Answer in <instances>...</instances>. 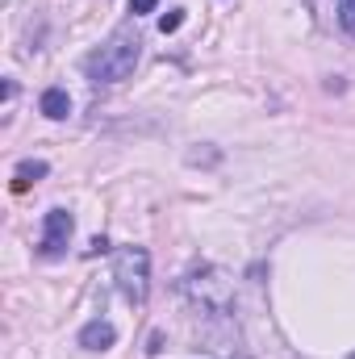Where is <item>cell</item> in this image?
Listing matches in <instances>:
<instances>
[{"label":"cell","instance_id":"30bf717a","mask_svg":"<svg viewBox=\"0 0 355 359\" xmlns=\"http://www.w3.org/2000/svg\"><path fill=\"white\" fill-rule=\"evenodd\" d=\"M155 4H159V0H130V13L142 17V13H155Z\"/></svg>","mask_w":355,"mask_h":359},{"label":"cell","instance_id":"5b68a950","mask_svg":"<svg viewBox=\"0 0 355 359\" xmlns=\"http://www.w3.org/2000/svg\"><path fill=\"white\" fill-rule=\"evenodd\" d=\"M113 339H117V330H113V322H105V318H96V322H88V326L80 330V347H84V351H105V347H113Z\"/></svg>","mask_w":355,"mask_h":359},{"label":"cell","instance_id":"8992f818","mask_svg":"<svg viewBox=\"0 0 355 359\" xmlns=\"http://www.w3.org/2000/svg\"><path fill=\"white\" fill-rule=\"evenodd\" d=\"M38 109H42L51 121H63V117L72 113V96H67V88H46L42 100H38Z\"/></svg>","mask_w":355,"mask_h":359},{"label":"cell","instance_id":"8fae6325","mask_svg":"<svg viewBox=\"0 0 355 359\" xmlns=\"http://www.w3.org/2000/svg\"><path fill=\"white\" fill-rule=\"evenodd\" d=\"M351 359H355V355H351Z\"/></svg>","mask_w":355,"mask_h":359},{"label":"cell","instance_id":"52a82bcc","mask_svg":"<svg viewBox=\"0 0 355 359\" xmlns=\"http://www.w3.org/2000/svg\"><path fill=\"white\" fill-rule=\"evenodd\" d=\"M46 172H51V168H46L42 159H25V163H17V172H13V192H25L34 180H42Z\"/></svg>","mask_w":355,"mask_h":359},{"label":"cell","instance_id":"6da1fadb","mask_svg":"<svg viewBox=\"0 0 355 359\" xmlns=\"http://www.w3.org/2000/svg\"><path fill=\"white\" fill-rule=\"evenodd\" d=\"M138 55H142V34L134 29V21H126L84 59V76L92 84H121L126 76H134Z\"/></svg>","mask_w":355,"mask_h":359},{"label":"cell","instance_id":"277c9868","mask_svg":"<svg viewBox=\"0 0 355 359\" xmlns=\"http://www.w3.org/2000/svg\"><path fill=\"white\" fill-rule=\"evenodd\" d=\"M72 230H76V217L67 209H51L46 222H42V255L46 259H59L72 243Z\"/></svg>","mask_w":355,"mask_h":359},{"label":"cell","instance_id":"7a4b0ae2","mask_svg":"<svg viewBox=\"0 0 355 359\" xmlns=\"http://www.w3.org/2000/svg\"><path fill=\"white\" fill-rule=\"evenodd\" d=\"M188 305L205 318H230L234 313V280L230 271H222L217 264H201L180 280Z\"/></svg>","mask_w":355,"mask_h":359},{"label":"cell","instance_id":"9c48e42d","mask_svg":"<svg viewBox=\"0 0 355 359\" xmlns=\"http://www.w3.org/2000/svg\"><path fill=\"white\" fill-rule=\"evenodd\" d=\"M180 25H184V8H172L168 17H159V29H163V34H176Z\"/></svg>","mask_w":355,"mask_h":359},{"label":"cell","instance_id":"ba28073f","mask_svg":"<svg viewBox=\"0 0 355 359\" xmlns=\"http://www.w3.org/2000/svg\"><path fill=\"white\" fill-rule=\"evenodd\" d=\"M339 25L355 38V0H339Z\"/></svg>","mask_w":355,"mask_h":359},{"label":"cell","instance_id":"3957f363","mask_svg":"<svg viewBox=\"0 0 355 359\" xmlns=\"http://www.w3.org/2000/svg\"><path fill=\"white\" fill-rule=\"evenodd\" d=\"M113 280L121 288V297L130 305H147V292H151V255L147 247H121L117 259H113Z\"/></svg>","mask_w":355,"mask_h":359}]
</instances>
